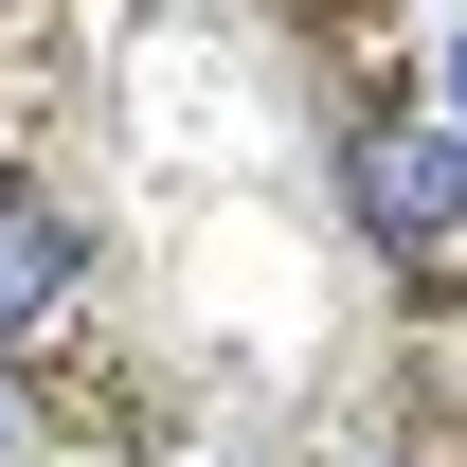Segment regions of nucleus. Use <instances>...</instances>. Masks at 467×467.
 Returning <instances> with one entry per match:
<instances>
[{"instance_id":"1","label":"nucleus","mask_w":467,"mask_h":467,"mask_svg":"<svg viewBox=\"0 0 467 467\" xmlns=\"http://www.w3.org/2000/svg\"><path fill=\"white\" fill-rule=\"evenodd\" d=\"M359 216H378V252H450L467 234V126L450 109H413L359 144Z\"/></svg>"},{"instance_id":"2","label":"nucleus","mask_w":467,"mask_h":467,"mask_svg":"<svg viewBox=\"0 0 467 467\" xmlns=\"http://www.w3.org/2000/svg\"><path fill=\"white\" fill-rule=\"evenodd\" d=\"M72 288H90V234H72L55 198H0V342H36Z\"/></svg>"},{"instance_id":"3","label":"nucleus","mask_w":467,"mask_h":467,"mask_svg":"<svg viewBox=\"0 0 467 467\" xmlns=\"http://www.w3.org/2000/svg\"><path fill=\"white\" fill-rule=\"evenodd\" d=\"M431 72H450V126H467V18H450V36H431Z\"/></svg>"}]
</instances>
